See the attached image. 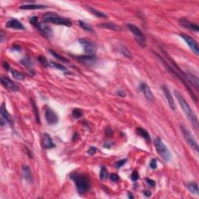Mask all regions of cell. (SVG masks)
<instances>
[{"instance_id": "1", "label": "cell", "mask_w": 199, "mask_h": 199, "mask_svg": "<svg viewBox=\"0 0 199 199\" xmlns=\"http://www.w3.org/2000/svg\"><path fill=\"white\" fill-rule=\"evenodd\" d=\"M174 94L176 96V97H177V101L179 102L181 108L184 111V114L187 115L188 119L191 121V123L192 124V125L195 127V129H197L198 126V121L197 116L195 115L194 111H192V109L191 108L189 104L187 102V101L182 96V94H181V93H179L177 90H174Z\"/></svg>"}, {"instance_id": "2", "label": "cell", "mask_w": 199, "mask_h": 199, "mask_svg": "<svg viewBox=\"0 0 199 199\" xmlns=\"http://www.w3.org/2000/svg\"><path fill=\"white\" fill-rule=\"evenodd\" d=\"M71 178L76 184L77 191L79 194L86 193L91 188L90 179L87 175L73 174L71 176Z\"/></svg>"}, {"instance_id": "3", "label": "cell", "mask_w": 199, "mask_h": 199, "mask_svg": "<svg viewBox=\"0 0 199 199\" xmlns=\"http://www.w3.org/2000/svg\"><path fill=\"white\" fill-rule=\"evenodd\" d=\"M43 20H44V22L52 23L54 24L62 25V26H71L73 25L70 20H68L65 17H62V16H59L53 12H47L43 15Z\"/></svg>"}, {"instance_id": "4", "label": "cell", "mask_w": 199, "mask_h": 199, "mask_svg": "<svg viewBox=\"0 0 199 199\" xmlns=\"http://www.w3.org/2000/svg\"><path fill=\"white\" fill-rule=\"evenodd\" d=\"M155 146L156 149L157 153H159V156H160L166 162H169V161L171 159V157H172L170 151L169 149L166 146V145L164 144V142L161 140L160 138H156V139H155Z\"/></svg>"}, {"instance_id": "5", "label": "cell", "mask_w": 199, "mask_h": 199, "mask_svg": "<svg viewBox=\"0 0 199 199\" xmlns=\"http://www.w3.org/2000/svg\"><path fill=\"white\" fill-rule=\"evenodd\" d=\"M129 30L134 34L135 36V40L137 41V43L142 47V48H145V37L144 36L143 33L142 32V30L136 26L135 25L131 24V23H129L127 25Z\"/></svg>"}, {"instance_id": "6", "label": "cell", "mask_w": 199, "mask_h": 199, "mask_svg": "<svg viewBox=\"0 0 199 199\" xmlns=\"http://www.w3.org/2000/svg\"><path fill=\"white\" fill-rule=\"evenodd\" d=\"M79 41L83 46L85 52L90 55H94V54L97 51V46L94 43L92 42L91 40L84 38L79 39Z\"/></svg>"}, {"instance_id": "7", "label": "cell", "mask_w": 199, "mask_h": 199, "mask_svg": "<svg viewBox=\"0 0 199 199\" xmlns=\"http://www.w3.org/2000/svg\"><path fill=\"white\" fill-rule=\"evenodd\" d=\"M181 131H182V134H183L185 140L191 145L192 149H195L196 152H198V144L197 141L195 140V138L193 137V135H191V132L187 129H185L184 126H181Z\"/></svg>"}, {"instance_id": "8", "label": "cell", "mask_w": 199, "mask_h": 199, "mask_svg": "<svg viewBox=\"0 0 199 199\" xmlns=\"http://www.w3.org/2000/svg\"><path fill=\"white\" fill-rule=\"evenodd\" d=\"M180 37H181L184 40H185V42L187 43V45L190 47V48L191 49V51L195 53L196 55H198L199 54V48H198V43L196 42V40L195 39H193L191 37H190L189 35L185 34H180Z\"/></svg>"}, {"instance_id": "9", "label": "cell", "mask_w": 199, "mask_h": 199, "mask_svg": "<svg viewBox=\"0 0 199 199\" xmlns=\"http://www.w3.org/2000/svg\"><path fill=\"white\" fill-rule=\"evenodd\" d=\"M45 119H46L47 122L51 125H56L58 122V120H59L58 115L51 108L46 109V111H45Z\"/></svg>"}, {"instance_id": "10", "label": "cell", "mask_w": 199, "mask_h": 199, "mask_svg": "<svg viewBox=\"0 0 199 199\" xmlns=\"http://www.w3.org/2000/svg\"><path fill=\"white\" fill-rule=\"evenodd\" d=\"M1 83L3 87H6L11 91H19V87L15 83H13L10 78L2 76H1Z\"/></svg>"}, {"instance_id": "11", "label": "cell", "mask_w": 199, "mask_h": 199, "mask_svg": "<svg viewBox=\"0 0 199 199\" xmlns=\"http://www.w3.org/2000/svg\"><path fill=\"white\" fill-rule=\"evenodd\" d=\"M139 90L142 93V94L145 96V98L148 100V101H153V92L151 91L150 88L149 87V86L145 83H142L141 84L139 85Z\"/></svg>"}, {"instance_id": "12", "label": "cell", "mask_w": 199, "mask_h": 199, "mask_svg": "<svg viewBox=\"0 0 199 199\" xmlns=\"http://www.w3.org/2000/svg\"><path fill=\"white\" fill-rule=\"evenodd\" d=\"M77 60L83 64L88 65H92L97 62V58L95 55H82V56H77Z\"/></svg>"}, {"instance_id": "13", "label": "cell", "mask_w": 199, "mask_h": 199, "mask_svg": "<svg viewBox=\"0 0 199 199\" xmlns=\"http://www.w3.org/2000/svg\"><path fill=\"white\" fill-rule=\"evenodd\" d=\"M163 89V91L164 93V94H165V97L167 100V102L169 104L170 107V108L173 110V111H175L176 110V107H175V103H174V100H173V97H172V94H171L170 91L168 89V87H167L166 86H163L162 87Z\"/></svg>"}, {"instance_id": "14", "label": "cell", "mask_w": 199, "mask_h": 199, "mask_svg": "<svg viewBox=\"0 0 199 199\" xmlns=\"http://www.w3.org/2000/svg\"><path fill=\"white\" fill-rule=\"evenodd\" d=\"M180 23L181 24V26H183L184 27L187 29H189L191 30H193V31H195V32H198L199 28L198 26L196 23H194L191 22L189 20H186V19H181L179 20Z\"/></svg>"}, {"instance_id": "15", "label": "cell", "mask_w": 199, "mask_h": 199, "mask_svg": "<svg viewBox=\"0 0 199 199\" xmlns=\"http://www.w3.org/2000/svg\"><path fill=\"white\" fill-rule=\"evenodd\" d=\"M37 28L40 30V33H42L43 35H44L45 37H51V34H52V31H51V29L49 27L48 25H46L45 23H37L35 26Z\"/></svg>"}, {"instance_id": "16", "label": "cell", "mask_w": 199, "mask_h": 199, "mask_svg": "<svg viewBox=\"0 0 199 199\" xmlns=\"http://www.w3.org/2000/svg\"><path fill=\"white\" fill-rule=\"evenodd\" d=\"M43 145L45 149H52L55 146L52 139L51 138L50 135L47 133H44L43 135Z\"/></svg>"}, {"instance_id": "17", "label": "cell", "mask_w": 199, "mask_h": 199, "mask_svg": "<svg viewBox=\"0 0 199 199\" xmlns=\"http://www.w3.org/2000/svg\"><path fill=\"white\" fill-rule=\"evenodd\" d=\"M6 26L10 27V28L15 29V30H23L24 29L23 25L16 19H12V20H9L8 22L6 23Z\"/></svg>"}, {"instance_id": "18", "label": "cell", "mask_w": 199, "mask_h": 199, "mask_svg": "<svg viewBox=\"0 0 199 199\" xmlns=\"http://www.w3.org/2000/svg\"><path fill=\"white\" fill-rule=\"evenodd\" d=\"M99 27L104 29H109V30H115V31H121V27L118 25L113 23H101L98 24Z\"/></svg>"}, {"instance_id": "19", "label": "cell", "mask_w": 199, "mask_h": 199, "mask_svg": "<svg viewBox=\"0 0 199 199\" xmlns=\"http://www.w3.org/2000/svg\"><path fill=\"white\" fill-rule=\"evenodd\" d=\"M23 178L26 180V182L28 183H31L32 182V173H31V171L30 169L29 168V167L27 166H25V167H23Z\"/></svg>"}, {"instance_id": "20", "label": "cell", "mask_w": 199, "mask_h": 199, "mask_svg": "<svg viewBox=\"0 0 199 199\" xmlns=\"http://www.w3.org/2000/svg\"><path fill=\"white\" fill-rule=\"evenodd\" d=\"M48 8L47 6L44 5H35V4H29V5H23L20 6V9L21 10H41V9Z\"/></svg>"}, {"instance_id": "21", "label": "cell", "mask_w": 199, "mask_h": 199, "mask_svg": "<svg viewBox=\"0 0 199 199\" xmlns=\"http://www.w3.org/2000/svg\"><path fill=\"white\" fill-rule=\"evenodd\" d=\"M30 100H31V101H30V102H31V106H32L33 111H34V115H35L36 121L38 123V124H40V115H39L38 108H37V107L35 101H34L33 99H30Z\"/></svg>"}, {"instance_id": "22", "label": "cell", "mask_w": 199, "mask_h": 199, "mask_svg": "<svg viewBox=\"0 0 199 199\" xmlns=\"http://www.w3.org/2000/svg\"><path fill=\"white\" fill-rule=\"evenodd\" d=\"M0 111H1V115H2V117L6 120V122L10 123V115L8 113V111H7V110H6L4 104H2V106H1Z\"/></svg>"}, {"instance_id": "23", "label": "cell", "mask_w": 199, "mask_h": 199, "mask_svg": "<svg viewBox=\"0 0 199 199\" xmlns=\"http://www.w3.org/2000/svg\"><path fill=\"white\" fill-rule=\"evenodd\" d=\"M187 187L191 193L195 194V195H199L198 186V184L196 183V182H191V183L187 184Z\"/></svg>"}, {"instance_id": "24", "label": "cell", "mask_w": 199, "mask_h": 199, "mask_svg": "<svg viewBox=\"0 0 199 199\" xmlns=\"http://www.w3.org/2000/svg\"><path fill=\"white\" fill-rule=\"evenodd\" d=\"M136 131L140 136L144 138L145 140H147V141H150V135H149V134L148 133V131H147L145 129H142V128H138V129H136Z\"/></svg>"}, {"instance_id": "25", "label": "cell", "mask_w": 199, "mask_h": 199, "mask_svg": "<svg viewBox=\"0 0 199 199\" xmlns=\"http://www.w3.org/2000/svg\"><path fill=\"white\" fill-rule=\"evenodd\" d=\"M87 10H88L92 14L97 16V17H100V18H106V17H107V15L104 14V12H101V11H99V10H95V9L92 8V7H87Z\"/></svg>"}, {"instance_id": "26", "label": "cell", "mask_w": 199, "mask_h": 199, "mask_svg": "<svg viewBox=\"0 0 199 199\" xmlns=\"http://www.w3.org/2000/svg\"><path fill=\"white\" fill-rule=\"evenodd\" d=\"M10 73L12 74V77L16 79H18V80H22L24 79V76L21 73L18 72V71L15 70V69H11L10 70Z\"/></svg>"}, {"instance_id": "27", "label": "cell", "mask_w": 199, "mask_h": 199, "mask_svg": "<svg viewBox=\"0 0 199 199\" xmlns=\"http://www.w3.org/2000/svg\"><path fill=\"white\" fill-rule=\"evenodd\" d=\"M49 52H50L51 54H52V55L54 57V58H57L58 60L61 61V62H65V63H69V61H68V59H67V58H64V57H62V56H61L60 54H58V53L54 52V51L49 50Z\"/></svg>"}, {"instance_id": "28", "label": "cell", "mask_w": 199, "mask_h": 199, "mask_svg": "<svg viewBox=\"0 0 199 199\" xmlns=\"http://www.w3.org/2000/svg\"><path fill=\"white\" fill-rule=\"evenodd\" d=\"M78 23L79 26L82 27L84 30H86V31H89V32H92V33L93 32V30L92 27H91L89 24H87V23L83 22V21H81V20H79Z\"/></svg>"}, {"instance_id": "29", "label": "cell", "mask_w": 199, "mask_h": 199, "mask_svg": "<svg viewBox=\"0 0 199 199\" xmlns=\"http://www.w3.org/2000/svg\"><path fill=\"white\" fill-rule=\"evenodd\" d=\"M20 63L22 65H23L24 66L28 67V68H30V67H32L33 65H34V63H33L32 60H31L30 58H28V57L22 59V60L20 61Z\"/></svg>"}, {"instance_id": "30", "label": "cell", "mask_w": 199, "mask_h": 199, "mask_svg": "<svg viewBox=\"0 0 199 199\" xmlns=\"http://www.w3.org/2000/svg\"><path fill=\"white\" fill-rule=\"evenodd\" d=\"M121 51L122 52V54L125 55V56L128 57V58H131V52L129 51V50L125 46H121Z\"/></svg>"}, {"instance_id": "31", "label": "cell", "mask_w": 199, "mask_h": 199, "mask_svg": "<svg viewBox=\"0 0 199 199\" xmlns=\"http://www.w3.org/2000/svg\"><path fill=\"white\" fill-rule=\"evenodd\" d=\"M82 115H83V112H82L80 109L76 108L73 111V116L75 118H79Z\"/></svg>"}, {"instance_id": "32", "label": "cell", "mask_w": 199, "mask_h": 199, "mask_svg": "<svg viewBox=\"0 0 199 199\" xmlns=\"http://www.w3.org/2000/svg\"><path fill=\"white\" fill-rule=\"evenodd\" d=\"M100 177H101V180H103V181H104V180L107 179V169H106L104 167H103L102 168H101V173H100Z\"/></svg>"}, {"instance_id": "33", "label": "cell", "mask_w": 199, "mask_h": 199, "mask_svg": "<svg viewBox=\"0 0 199 199\" xmlns=\"http://www.w3.org/2000/svg\"><path fill=\"white\" fill-rule=\"evenodd\" d=\"M50 65H51V66L54 67V68H58V69H59V70H62V71H66L67 70L65 67H64L63 65H62L58 64V63L50 62Z\"/></svg>"}, {"instance_id": "34", "label": "cell", "mask_w": 199, "mask_h": 199, "mask_svg": "<svg viewBox=\"0 0 199 199\" xmlns=\"http://www.w3.org/2000/svg\"><path fill=\"white\" fill-rule=\"evenodd\" d=\"M127 162V159H121V160H119L117 161V162H116V163H115V167L116 168H121L122 166H124L126 163Z\"/></svg>"}, {"instance_id": "35", "label": "cell", "mask_w": 199, "mask_h": 199, "mask_svg": "<svg viewBox=\"0 0 199 199\" xmlns=\"http://www.w3.org/2000/svg\"><path fill=\"white\" fill-rule=\"evenodd\" d=\"M131 180H132L133 181H137L138 180H139V173L137 172V171H133L132 172V174H131Z\"/></svg>"}, {"instance_id": "36", "label": "cell", "mask_w": 199, "mask_h": 199, "mask_svg": "<svg viewBox=\"0 0 199 199\" xmlns=\"http://www.w3.org/2000/svg\"><path fill=\"white\" fill-rule=\"evenodd\" d=\"M39 62H40L41 64L43 65H44V66H47L48 65V61H47V59L44 57L43 56H40L39 57Z\"/></svg>"}, {"instance_id": "37", "label": "cell", "mask_w": 199, "mask_h": 199, "mask_svg": "<svg viewBox=\"0 0 199 199\" xmlns=\"http://www.w3.org/2000/svg\"><path fill=\"white\" fill-rule=\"evenodd\" d=\"M110 179H111V181H113V182H117V181H119V177L116 174V173H112V174H111V176H110Z\"/></svg>"}, {"instance_id": "38", "label": "cell", "mask_w": 199, "mask_h": 199, "mask_svg": "<svg viewBox=\"0 0 199 199\" xmlns=\"http://www.w3.org/2000/svg\"><path fill=\"white\" fill-rule=\"evenodd\" d=\"M150 167L152 169H156L157 167V161L156 159H153L150 162Z\"/></svg>"}, {"instance_id": "39", "label": "cell", "mask_w": 199, "mask_h": 199, "mask_svg": "<svg viewBox=\"0 0 199 199\" xmlns=\"http://www.w3.org/2000/svg\"><path fill=\"white\" fill-rule=\"evenodd\" d=\"M145 181H146V183L148 184H149V186H150V187H153L156 185L155 181H153V180L149 179V178H146V179H145Z\"/></svg>"}, {"instance_id": "40", "label": "cell", "mask_w": 199, "mask_h": 199, "mask_svg": "<svg viewBox=\"0 0 199 199\" xmlns=\"http://www.w3.org/2000/svg\"><path fill=\"white\" fill-rule=\"evenodd\" d=\"M97 152V148L96 147H91L90 149L88 150V153L90 155H93Z\"/></svg>"}, {"instance_id": "41", "label": "cell", "mask_w": 199, "mask_h": 199, "mask_svg": "<svg viewBox=\"0 0 199 199\" xmlns=\"http://www.w3.org/2000/svg\"><path fill=\"white\" fill-rule=\"evenodd\" d=\"M117 94L118 95V96H120V97H125V96H126V93H125V92L123 90L117 91Z\"/></svg>"}, {"instance_id": "42", "label": "cell", "mask_w": 199, "mask_h": 199, "mask_svg": "<svg viewBox=\"0 0 199 199\" xmlns=\"http://www.w3.org/2000/svg\"><path fill=\"white\" fill-rule=\"evenodd\" d=\"M2 66H3V68H4L6 70H10V65L6 62H3V63H2Z\"/></svg>"}, {"instance_id": "43", "label": "cell", "mask_w": 199, "mask_h": 199, "mask_svg": "<svg viewBox=\"0 0 199 199\" xmlns=\"http://www.w3.org/2000/svg\"><path fill=\"white\" fill-rule=\"evenodd\" d=\"M144 195H145L146 197H150L152 194H151V191H144Z\"/></svg>"}, {"instance_id": "44", "label": "cell", "mask_w": 199, "mask_h": 199, "mask_svg": "<svg viewBox=\"0 0 199 199\" xmlns=\"http://www.w3.org/2000/svg\"><path fill=\"white\" fill-rule=\"evenodd\" d=\"M129 198H134V196H133L132 195H130V194H129Z\"/></svg>"}]
</instances>
